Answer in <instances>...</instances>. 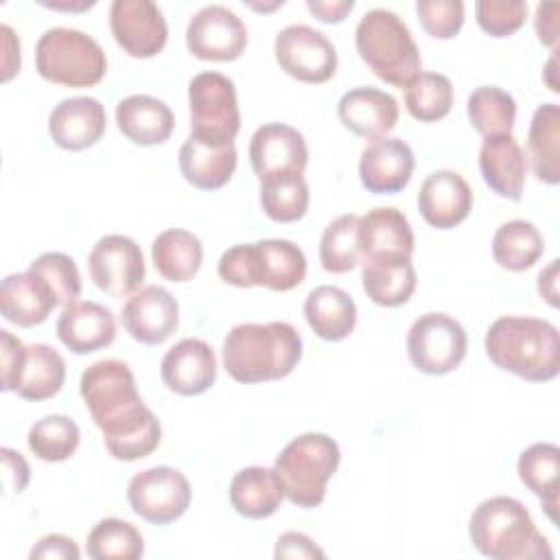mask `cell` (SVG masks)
<instances>
[{"label":"cell","instance_id":"6da1fadb","mask_svg":"<svg viewBox=\"0 0 560 560\" xmlns=\"http://www.w3.org/2000/svg\"><path fill=\"white\" fill-rule=\"evenodd\" d=\"M79 392L114 459L133 462L158 448L162 438L160 420L142 402L127 363L101 359L88 365L81 374Z\"/></svg>","mask_w":560,"mask_h":560},{"label":"cell","instance_id":"7a4b0ae2","mask_svg":"<svg viewBox=\"0 0 560 560\" xmlns=\"http://www.w3.org/2000/svg\"><path fill=\"white\" fill-rule=\"evenodd\" d=\"M302 359V337L289 322L236 324L223 339V365L238 383L289 376Z\"/></svg>","mask_w":560,"mask_h":560},{"label":"cell","instance_id":"3957f363","mask_svg":"<svg viewBox=\"0 0 560 560\" xmlns=\"http://www.w3.org/2000/svg\"><path fill=\"white\" fill-rule=\"evenodd\" d=\"M483 348L499 370L523 381L545 383L560 372V332L547 319L503 315L490 324Z\"/></svg>","mask_w":560,"mask_h":560},{"label":"cell","instance_id":"277c9868","mask_svg":"<svg viewBox=\"0 0 560 560\" xmlns=\"http://www.w3.org/2000/svg\"><path fill=\"white\" fill-rule=\"evenodd\" d=\"M472 547L492 560H551L547 538L536 529L529 510L514 497L481 501L468 523Z\"/></svg>","mask_w":560,"mask_h":560},{"label":"cell","instance_id":"5b68a950","mask_svg":"<svg viewBox=\"0 0 560 560\" xmlns=\"http://www.w3.org/2000/svg\"><path fill=\"white\" fill-rule=\"evenodd\" d=\"M217 273L223 282L238 289L267 287L271 291H291L306 278V256L287 238L241 243L221 254Z\"/></svg>","mask_w":560,"mask_h":560},{"label":"cell","instance_id":"8992f818","mask_svg":"<svg viewBox=\"0 0 560 560\" xmlns=\"http://www.w3.org/2000/svg\"><path fill=\"white\" fill-rule=\"evenodd\" d=\"M359 57L385 83L405 88L422 66L409 26L389 9H370L357 24Z\"/></svg>","mask_w":560,"mask_h":560},{"label":"cell","instance_id":"52a82bcc","mask_svg":"<svg viewBox=\"0 0 560 560\" xmlns=\"http://www.w3.org/2000/svg\"><path fill=\"white\" fill-rule=\"evenodd\" d=\"M339 459V444L326 433L293 438L273 462L284 499L298 508H317L326 497V483L337 472Z\"/></svg>","mask_w":560,"mask_h":560},{"label":"cell","instance_id":"ba28073f","mask_svg":"<svg viewBox=\"0 0 560 560\" xmlns=\"http://www.w3.org/2000/svg\"><path fill=\"white\" fill-rule=\"evenodd\" d=\"M35 68L42 79L66 88L96 85L107 72L101 44L83 31L55 26L35 44Z\"/></svg>","mask_w":560,"mask_h":560},{"label":"cell","instance_id":"9c48e42d","mask_svg":"<svg viewBox=\"0 0 560 560\" xmlns=\"http://www.w3.org/2000/svg\"><path fill=\"white\" fill-rule=\"evenodd\" d=\"M190 136L225 147L241 129V112L234 81L221 72H199L188 83Z\"/></svg>","mask_w":560,"mask_h":560},{"label":"cell","instance_id":"30bf717a","mask_svg":"<svg viewBox=\"0 0 560 560\" xmlns=\"http://www.w3.org/2000/svg\"><path fill=\"white\" fill-rule=\"evenodd\" d=\"M466 350L464 326L446 313H424L409 326L407 354L422 374L442 376L457 370Z\"/></svg>","mask_w":560,"mask_h":560},{"label":"cell","instance_id":"8fae6325","mask_svg":"<svg viewBox=\"0 0 560 560\" xmlns=\"http://www.w3.org/2000/svg\"><path fill=\"white\" fill-rule=\"evenodd\" d=\"M190 483L177 468L153 466L133 475L127 483L131 510L153 525H168L190 505Z\"/></svg>","mask_w":560,"mask_h":560},{"label":"cell","instance_id":"7c38bea8","mask_svg":"<svg viewBox=\"0 0 560 560\" xmlns=\"http://www.w3.org/2000/svg\"><path fill=\"white\" fill-rule=\"evenodd\" d=\"M278 66L302 83H326L337 72L332 42L306 24L284 26L273 42Z\"/></svg>","mask_w":560,"mask_h":560},{"label":"cell","instance_id":"4fadbf2b","mask_svg":"<svg viewBox=\"0 0 560 560\" xmlns=\"http://www.w3.org/2000/svg\"><path fill=\"white\" fill-rule=\"evenodd\" d=\"M92 282L112 298H125L140 289L147 267L140 245L125 234H105L88 256Z\"/></svg>","mask_w":560,"mask_h":560},{"label":"cell","instance_id":"5bb4252c","mask_svg":"<svg viewBox=\"0 0 560 560\" xmlns=\"http://www.w3.org/2000/svg\"><path fill=\"white\" fill-rule=\"evenodd\" d=\"M247 46L245 22L223 4L201 7L186 26V48L203 61H234Z\"/></svg>","mask_w":560,"mask_h":560},{"label":"cell","instance_id":"9a60e30c","mask_svg":"<svg viewBox=\"0 0 560 560\" xmlns=\"http://www.w3.org/2000/svg\"><path fill=\"white\" fill-rule=\"evenodd\" d=\"M109 31L116 44L136 59L155 57L168 39V26L160 7L151 0H114Z\"/></svg>","mask_w":560,"mask_h":560},{"label":"cell","instance_id":"2e32d148","mask_svg":"<svg viewBox=\"0 0 560 560\" xmlns=\"http://www.w3.org/2000/svg\"><path fill=\"white\" fill-rule=\"evenodd\" d=\"M120 319L131 339L160 346L177 330L179 304L164 287L149 284L127 298Z\"/></svg>","mask_w":560,"mask_h":560},{"label":"cell","instance_id":"e0dca14e","mask_svg":"<svg viewBox=\"0 0 560 560\" xmlns=\"http://www.w3.org/2000/svg\"><path fill=\"white\" fill-rule=\"evenodd\" d=\"M416 158L411 147L400 138L370 140L359 160V177L368 192L394 195L400 192L413 175Z\"/></svg>","mask_w":560,"mask_h":560},{"label":"cell","instance_id":"ac0fdd59","mask_svg":"<svg viewBox=\"0 0 560 560\" xmlns=\"http://www.w3.org/2000/svg\"><path fill=\"white\" fill-rule=\"evenodd\" d=\"M162 383L179 396H199L217 381V357L210 343L186 337L166 350L160 363Z\"/></svg>","mask_w":560,"mask_h":560},{"label":"cell","instance_id":"d6986e66","mask_svg":"<svg viewBox=\"0 0 560 560\" xmlns=\"http://www.w3.org/2000/svg\"><path fill=\"white\" fill-rule=\"evenodd\" d=\"M308 149L304 136L284 122H269L249 140V164L258 179L273 173H304Z\"/></svg>","mask_w":560,"mask_h":560},{"label":"cell","instance_id":"ffe728a7","mask_svg":"<svg viewBox=\"0 0 560 560\" xmlns=\"http://www.w3.org/2000/svg\"><path fill=\"white\" fill-rule=\"evenodd\" d=\"M107 127V114L94 96H70L59 101L48 116V133L52 142L66 151H83L94 147Z\"/></svg>","mask_w":560,"mask_h":560},{"label":"cell","instance_id":"44dd1931","mask_svg":"<svg viewBox=\"0 0 560 560\" xmlns=\"http://www.w3.org/2000/svg\"><path fill=\"white\" fill-rule=\"evenodd\" d=\"M418 210L429 225L451 230L470 214L472 190L457 171H435L420 184Z\"/></svg>","mask_w":560,"mask_h":560},{"label":"cell","instance_id":"7402d4cb","mask_svg":"<svg viewBox=\"0 0 560 560\" xmlns=\"http://www.w3.org/2000/svg\"><path fill=\"white\" fill-rule=\"evenodd\" d=\"M57 337L70 352L90 354L114 343L116 319L103 304L77 300L63 306L57 319Z\"/></svg>","mask_w":560,"mask_h":560},{"label":"cell","instance_id":"603a6c76","mask_svg":"<svg viewBox=\"0 0 560 560\" xmlns=\"http://www.w3.org/2000/svg\"><path fill=\"white\" fill-rule=\"evenodd\" d=\"M341 125L359 138L376 140L387 136L398 122V103L378 88L361 85L348 90L337 103Z\"/></svg>","mask_w":560,"mask_h":560},{"label":"cell","instance_id":"cb8c5ba5","mask_svg":"<svg viewBox=\"0 0 560 560\" xmlns=\"http://www.w3.org/2000/svg\"><path fill=\"white\" fill-rule=\"evenodd\" d=\"M479 171L486 186L499 197L510 201L523 197L527 160L512 133L483 138L479 149Z\"/></svg>","mask_w":560,"mask_h":560},{"label":"cell","instance_id":"d4e9b609","mask_svg":"<svg viewBox=\"0 0 560 560\" xmlns=\"http://www.w3.org/2000/svg\"><path fill=\"white\" fill-rule=\"evenodd\" d=\"M55 306L59 302L50 284L28 269L7 276L0 284V313L15 326H37L48 319Z\"/></svg>","mask_w":560,"mask_h":560},{"label":"cell","instance_id":"484cf974","mask_svg":"<svg viewBox=\"0 0 560 560\" xmlns=\"http://www.w3.org/2000/svg\"><path fill=\"white\" fill-rule=\"evenodd\" d=\"M361 262L374 258H411L413 230L398 208H374L359 217Z\"/></svg>","mask_w":560,"mask_h":560},{"label":"cell","instance_id":"4316f807","mask_svg":"<svg viewBox=\"0 0 560 560\" xmlns=\"http://www.w3.org/2000/svg\"><path fill=\"white\" fill-rule=\"evenodd\" d=\"M116 125L133 144L153 147L171 138L175 116L164 101L149 94H131L118 101Z\"/></svg>","mask_w":560,"mask_h":560},{"label":"cell","instance_id":"83f0119b","mask_svg":"<svg viewBox=\"0 0 560 560\" xmlns=\"http://www.w3.org/2000/svg\"><path fill=\"white\" fill-rule=\"evenodd\" d=\"M66 381V361L63 357L46 346V343H33L26 346L20 359V365L15 370L11 392H15L24 400H46L59 394Z\"/></svg>","mask_w":560,"mask_h":560},{"label":"cell","instance_id":"f1b7e54d","mask_svg":"<svg viewBox=\"0 0 560 560\" xmlns=\"http://www.w3.org/2000/svg\"><path fill=\"white\" fill-rule=\"evenodd\" d=\"M179 171L188 184L199 190H217L225 186L236 171V147L208 144L188 136L179 149Z\"/></svg>","mask_w":560,"mask_h":560},{"label":"cell","instance_id":"f546056e","mask_svg":"<svg viewBox=\"0 0 560 560\" xmlns=\"http://www.w3.org/2000/svg\"><path fill=\"white\" fill-rule=\"evenodd\" d=\"M304 317L324 341H341L357 326V304L339 287H315L304 300Z\"/></svg>","mask_w":560,"mask_h":560},{"label":"cell","instance_id":"4dcf8cb0","mask_svg":"<svg viewBox=\"0 0 560 560\" xmlns=\"http://www.w3.org/2000/svg\"><path fill=\"white\" fill-rule=\"evenodd\" d=\"M284 499L273 468L247 466L230 481V503L245 518H269Z\"/></svg>","mask_w":560,"mask_h":560},{"label":"cell","instance_id":"1f68e13d","mask_svg":"<svg viewBox=\"0 0 560 560\" xmlns=\"http://www.w3.org/2000/svg\"><path fill=\"white\" fill-rule=\"evenodd\" d=\"M361 282L368 298L378 306H400L416 291V269L411 258H374L361 262Z\"/></svg>","mask_w":560,"mask_h":560},{"label":"cell","instance_id":"d6a6232c","mask_svg":"<svg viewBox=\"0 0 560 560\" xmlns=\"http://www.w3.org/2000/svg\"><path fill=\"white\" fill-rule=\"evenodd\" d=\"M518 479L532 490L545 514L558 521V486H560V448L551 442H536L527 446L516 462Z\"/></svg>","mask_w":560,"mask_h":560},{"label":"cell","instance_id":"836d02e7","mask_svg":"<svg viewBox=\"0 0 560 560\" xmlns=\"http://www.w3.org/2000/svg\"><path fill=\"white\" fill-rule=\"evenodd\" d=\"M527 158L540 182L551 186L560 182V107L556 103L536 107L527 131Z\"/></svg>","mask_w":560,"mask_h":560},{"label":"cell","instance_id":"e575fe53","mask_svg":"<svg viewBox=\"0 0 560 560\" xmlns=\"http://www.w3.org/2000/svg\"><path fill=\"white\" fill-rule=\"evenodd\" d=\"M151 260L164 280L186 282L192 280L201 267L203 245L192 232L171 228L153 238Z\"/></svg>","mask_w":560,"mask_h":560},{"label":"cell","instance_id":"d590c367","mask_svg":"<svg viewBox=\"0 0 560 560\" xmlns=\"http://www.w3.org/2000/svg\"><path fill=\"white\" fill-rule=\"evenodd\" d=\"M545 252L540 230L525 219H512L497 228L492 236V258L508 271H527Z\"/></svg>","mask_w":560,"mask_h":560},{"label":"cell","instance_id":"8d00e7d4","mask_svg":"<svg viewBox=\"0 0 560 560\" xmlns=\"http://www.w3.org/2000/svg\"><path fill=\"white\" fill-rule=\"evenodd\" d=\"M260 182L262 212L276 223H291L308 210V184L302 173H273Z\"/></svg>","mask_w":560,"mask_h":560},{"label":"cell","instance_id":"74e56055","mask_svg":"<svg viewBox=\"0 0 560 560\" xmlns=\"http://www.w3.org/2000/svg\"><path fill=\"white\" fill-rule=\"evenodd\" d=\"M468 120L483 138L512 133L516 122V101L497 85L475 88L466 103Z\"/></svg>","mask_w":560,"mask_h":560},{"label":"cell","instance_id":"f35d334b","mask_svg":"<svg viewBox=\"0 0 560 560\" xmlns=\"http://www.w3.org/2000/svg\"><path fill=\"white\" fill-rule=\"evenodd\" d=\"M405 107L420 122H435L453 107V83L440 72H418L405 85Z\"/></svg>","mask_w":560,"mask_h":560},{"label":"cell","instance_id":"ab89813d","mask_svg":"<svg viewBox=\"0 0 560 560\" xmlns=\"http://www.w3.org/2000/svg\"><path fill=\"white\" fill-rule=\"evenodd\" d=\"M85 549L94 560H138L144 553V540L131 523L112 516L90 529Z\"/></svg>","mask_w":560,"mask_h":560},{"label":"cell","instance_id":"60d3db41","mask_svg":"<svg viewBox=\"0 0 560 560\" xmlns=\"http://www.w3.org/2000/svg\"><path fill=\"white\" fill-rule=\"evenodd\" d=\"M319 262L330 273H348L361 262L357 214H341L326 225L319 241Z\"/></svg>","mask_w":560,"mask_h":560},{"label":"cell","instance_id":"b9f144b4","mask_svg":"<svg viewBox=\"0 0 560 560\" xmlns=\"http://www.w3.org/2000/svg\"><path fill=\"white\" fill-rule=\"evenodd\" d=\"M81 440L77 422L63 413L39 418L26 435L28 448L42 462H66L74 455Z\"/></svg>","mask_w":560,"mask_h":560},{"label":"cell","instance_id":"7bdbcfd3","mask_svg":"<svg viewBox=\"0 0 560 560\" xmlns=\"http://www.w3.org/2000/svg\"><path fill=\"white\" fill-rule=\"evenodd\" d=\"M28 271L42 276L50 284L59 306H68L77 302L81 293V273L77 269V262L68 254L46 252L28 265Z\"/></svg>","mask_w":560,"mask_h":560},{"label":"cell","instance_id":"ee69618b","mask_svg":"<svg viewBox=\"0 0 560 560\" xmlns=\"http://www.w3.org/2000/svg\"><path fill=\"white\" fill-rule=\"evenodd\" d=\"M477 24L490 37H510L527 20L525 0H479L475 2Z\"/></svg>","mask_w":560,"mask_h":560},{"label":"cell","instance_id":"f6af8a7d","mask_svg":"<svg viewBox=\"0 0 560 560\" xmlns=\"http://www.w3.org/2000/svg\"><path fill=\"white\" fill-rule=\"evenodd\" d=\"M416 13L420 26L435 39H451L464 24L462 0H418Z\"/></svg>","mask_w":560,"mask_h":560},{"label":"cell","instance_id":"bcb514c9","mask_svg":"<svg viewBox=\"0 0 560 560\" xmlns=\"http://www.w3.org/2000/svg\"><path fill=\"white\" fill-rule=\"evenodd\" d=\"M79 556L77 542L63 534H46L28 553L31 560H79Z\"/></svg>","mask_w":560,"mask_h":560},{"label":"cell","instance_id":"7dc6e473","mask_svg":"<svg viewBox=\"0 0 560 560\" xmlns=\"http://www.w3.org/2000/svg\"><path fill=\"white\" fill-rule=\"evenodd\" d=\"M24 343L9 330H0V389L11 392V383L15 376V370L20 365Z\"/></svg>","mask_w":560,"mask_h":560},{"label":"cell","instance_id":"c3c4849f","mask_svg":"<svg viewBox=\"0 0 560 560\" xmlns=\"http://www.w3.org/2000/svg\"><path fill=\"white\" fill-rule=\"evenodd\" d=\"M326 553L302 532H284L273 549V558H324Z\"/></svg>","mask_w":560,"mask_h":560},{"label":"cell","instance_id":"681fc988","mask_svg":"<svg viewBox=\"0 0 560 560\" xmlns=\"http://www.w3.org/2000/svg\"><path fill=\"white\" fill-rule=\"evenodd\" d=\"M558 11H560L558 2H542L536 7V15H534V28L540 44L549 46L553 52L558 44Z\"/></svg>","mask_w":560,"mask_h":560},{"label":"cell","instance_id":"f907efd6","mask_svg":"<svg viewBox=\"0 0 560 560\" xmlns=\"http://www.w3.org/2000/svg\"><path fill=\"white\" fill-rule=\"evenodd\" d=\"M0 455H2V468H4L7 486L13 492H22L28 486V479H31V468H28L26 459L22 457V453H18L9 446H4L0 451Z\"/></svg>","mask_w":560,"mask_h":560},{"label":"cell","instance_id":"816d5d0a","mask_svg":"<svg viewBox=\"0 0 560 560\" xmlns=\"http://www.w3.org/2000/svg\"><path fill=\"white\" fill-rule=\"evenodd\" d=\"M306 9L326 24L343 22L346 15L354 9V0H306Z\"/></svg>","mask_w":560,"mask_h":560},{"label":"cell","instance_id":"f5cc1de1","mask_svg":"<svg viewBox=\"0 0 560 560\" xmlns=\"http://www.w3.org/2000/svg\"><path fill=\"white\" fill-rule=\"evenodd\" d=\"M0 35H2V48H4V59H2L4 74H2V79L9 81L20 70V42H18L15 33L9 24L0 26Z\"/></svg>","mask_w":560,"mask_h":560},{"label":"cell","instance_id":"db71d44e","mask_svg":"<svg viewBox=\"0 0 560 560\" xmlns=\"http://www.w3.org/2000/svg\"><path fill=\"white\" fill-rule=\"evenodd\" d=\"M538 293L549 306H558V258L538 273Z\"/></svg>","mask_w":560,"mask_h":560},{"label":"cell","instance_id":"11a10c76","mask_svg":"<svg viewBox=\"0 0 560 560\" xmlns=\"http://www.w3.org/2000/svg\"><path fill=\"white\" fill-rule=\"evenodd\" d=\"M44 7H50V9H63V11H83V9H90L94 7V2H81V4H68V2H42Z\"/></svg>","mask_w":560,"mask_h":560},{"label":"cell","instance_id":"9f6ffc18","mask_svg":"<svg viewBox=\"0 0 560 560\" xmlns=\"http://www.w3.org/2000/svg\"><path fill=\"white\" fill-rule=\"evenodd\" d=\"M553 68H556V52H553V55H551V59L547 61V68H545V70H547V85H549V90H551V92H558L560 88H558V83L551 79Z\"/></svg>","mask_w":560,"mask_h":560},{"label":"cell","instance_id":"6f0895ef","mask_svg":"<svg viewBox=\"0 0 560 560\" xmlns=\"http://www.w3.org/2000/svg\"><path fill=\"white\" fill-rule=\"evenodd\" d=\"M249 7H252V9H256V11H271V9L282 7V0H280V2L276 0V2H271V4H254V2H249Z\"/></svg>","mask_w":560,"mask_h":560}]
</instances>
